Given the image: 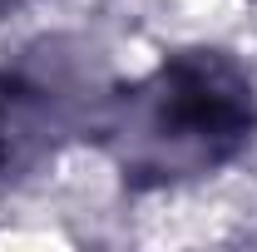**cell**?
Wrapping results in <instances>:
<instances>
[{
	"instance_id": "obj_3",
	"label": "cell",
	"mask_w": 257,
	"mask_h": 252,
	"mask_svg": "<svg viewBox=\"0 0 257 252\" xmlns=\"http://www.w3.org/2000/svg\"><path fill=\"white\" fill-rule=\"evenodd\" d=\"M30 5H40V0H0V25H5V20H15V15H25Z\"/></svg>"
},
{
	"instance_id": "obj_1",
	"label": "cell",
	"mask_w": 257,
	"mask_h": 252,
	"mask_svg": "<svg viewBox=\"0 0 257 252\" xmlns=\"http://www.w3.org/2000/svg\"><path fill=\"white\" fill-rule=\"evenodd\" d=\"M89 134L128 193L188 188L257 144V79L218 45H183L109 84Z\"/></svg>"
},
{
	"instance_id": "obj_2",
	"label": "cell",
	"mask_w": 257,
	"mask_h": 252,
	"mask_svg": "<svg viewBox=\"0 0 257 252\" xmlns=\"http://www.w3.org/2000/svg\"><path fill=\"white\" fill-rule=\"evenodd\" d=\"M104 94L94 50L69 35H45L0 60V193L40 178L74 139H89Z\"/></svg>"
}]
</instances>
